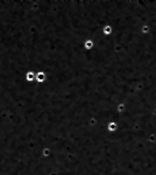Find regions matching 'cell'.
I'll return each instance as SVG.
<instances>
[{
	"mask_svg": "<svg viewBox=\"0 0 156 175\" xmlns=\"http://www.w3.org/2000/svg\"><path fill=\"white\" fill-rule=\"evenodd\" d=\"M34 77H35V74L34 71H27L26 75H25V78H26V82L27 83H31V82L34 81Z\"/></svg>",
	"mask_w": 156,
	"mask_h": 175,
	"instance_id": "cell-1",
	"label": "cell"
},
{
	"mask_svg": "<svg viewBox=\"0 0 156 175\" xmlns=\"http://www.w3.org/2000/svg\"><path fill=\"white\" fill-rule=\"evenodd\" d=\"M45 74H43V72H37V74H36V78H37V82H40V83H41V82H43V81H45Z\"/></svg>",
	"mask_w": 156,
	"mask_h": 175,
	"instance_id": "cell-2",
	"label": "cell"
}]
</instances>
